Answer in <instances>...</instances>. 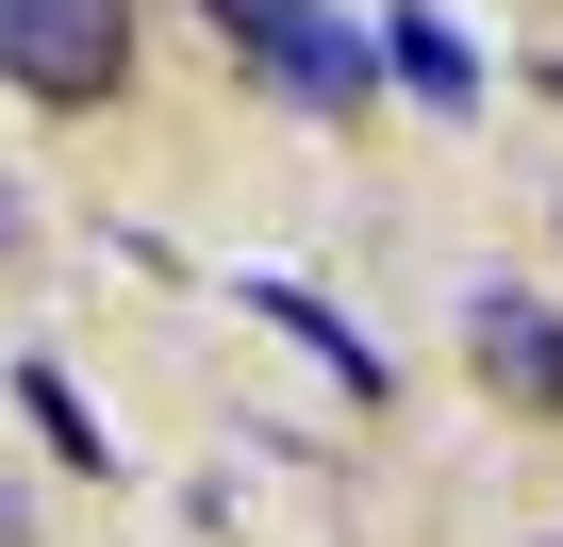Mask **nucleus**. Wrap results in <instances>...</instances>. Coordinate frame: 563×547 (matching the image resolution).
Segmentation results:
<instances>
[{
	"instance_id": "f03ea898",
	"label": "nucleus",
	"mask_w": 563,
	"mask_h": 547,
	"mask_svg": "<svg viewBox=\"0 0 563 547\" xmlns=\"http://www.w3.org/2000/svg\"><path fill=\"white\" fill-rule=\"evenodd\" d=\"M133 67V18L117 0H0V84H34V100H100Z\"/></svg>"
},
{
	"instance_id": "20e7f679",
	"label": "nucleus",
	"mask_w": 563,
	"mask_h": 547,
	"mask_svg": "<svg viewBox=\"0 0 563 547\" xmlns=\"http://www.w3.org/2000/svg\"><path fill=\"white\" fill-rule=\"evenodd\" d=\"M382 67H398V84H415L431 117H464V100H481V51H464L448 18H431V0H382Z\"/></svg>"
},
{
	"instance_id": "39448f33",
	"label": "nucleus",
	"mask_w": 563,
	"mask_h": 547,
	"mask_svg": "<svg viewBox=\"0 0 563 547\" xmlns=\"http://www.w3.org/2000/svg\"><path fill=\"white\" fill-rule=\"evenodd\" d=\"M249 299H265V316H282V332H299V349H316V365H332V382H349V398H382V349H365V332H349V316H332V299H316V283H249Z\"/></svg>"
},
{
	"instance_id": "0eeeda50",
	"label": "nucleus",
	"mask_w": 563,
	"mask_h": 547,
	"mask_svg": "<svg viewBox=\"0 0 563 547\" xmlns=\"http://www.w3.org/2000/svg\"><path fill=\"white\" fill-rule=\"evenodd\" d=\"M0 249H18V183H0Z\"/></svg>"
},
{
	"instance_id": "7ed1b4c3",
	"label": "nucleus",
	"mask_w": 563,
	"mask_h": 547,
	"mask_svg": "<svg viewBox=\"0 0 563 547\" xmlns=\"http://www.w3.org/2000/svg\"><path fill=\"white\" fill-rule=\"evenodd\" d=\"M464 349H481V382H497L514 415H563V316H547V299L464 283Z\"/></svg>"
},
{
	"instance_id": "f257e3e1",
	"label": "nucleus",
	"mask_w": 563,
	"mask_h": 547,
	"mask_svg": "<svg viewBox=\"0 0 563 547\" xmlns=\"http://www.w3.org/2000/svg\"><path fill=\"white\" fill-rule=\"evenodd\" d=\"M199 18L249 51V84H282L299 117H349V100L382 84V34H349L332 0H199Z\"/></svg>"
},
{
	"instance_id": "423d86ee",
	"label": "nucleus",
	"mask_w": 563,
	"mask_h": 547,
	"mask_svg": "<svg viewBox=\"0 0 563 547\" xmlns=\"http://www.w3.org/2000/svg\"><path fill=\"white\" fill-rule=\"evenodd\" d=\"M18 415H34V431H51L67 464H117V448H100V415L67 398V365H18Z\"/></svg>"
}]
</instances>
